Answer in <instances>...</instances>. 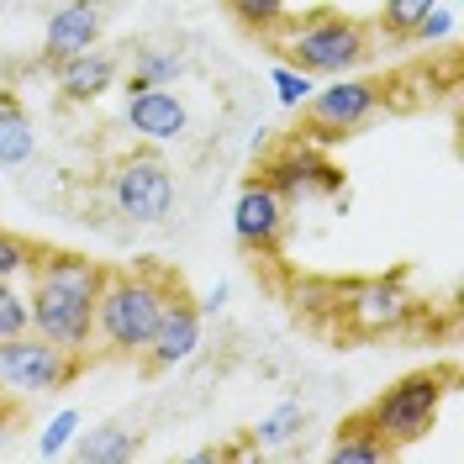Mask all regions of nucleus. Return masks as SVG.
I'll list each match as a JSON object with an SVG mask.
<instances>
[{"instance_id":"29","label":"nucleus","mask_w":464,"mask_h":464,"mask_svg":"<svg viewBox=\"0 0 464 464\" xmlns=\"http://www.w3.org/2000/svg\"><path fill=\"white\" fill-rule=\"evenodd\" d=\"M0 406H5V401H0Z\"/></svg>"},{"instance_id":"20","label":"nucleus","mask_w":464,"mask_h":464,"mask_svg":"<svg viewBox=\"0 0 464 464\" xmlns=\"http://www.w3.org/2000/svg\"><path fill=\"white\" fill-rule=\"evenodd\" d=\"M222 5H227L248 32H259V37H269V32L290 16V0H222Z\"/></svg>"},{"instance_id":"7","label":"nucleus","mask_w":464,"mask_h":464,"mask_svg":"<svg viewBox=\"0 0 464 464\" xmlns=\"http://www.w3.org/2000/svg\"><path fill=\"white\" fill-rule=\"evenodd\" d=\"M417 317V295L406 290V275H370V280H343V301L333 322L348 338H385L401 333L406 322Z\"/></svg>"},{"instance_id":"23","label":"nucleus","mask_w":464,"mask_h":464,"mask_svg":"<svg viewBox=\"0 0 464 464\" xmlns=\"http://www.w3.org/2000/svg\"><path fill=\"white\" fill-rule=\"evenodd\" d=\"M438 0H385L380 5V32L385 37H411V27L433 11Z\"/></svg>"},{"instance_id":"3","label":"nucleus","mask_w":464,"mask_h":464,"mask_svg":"<svg viewBox=\"0 0 464 464\" xmlns=\"http://www.w3.org/2000/svg\"><path fill=\"white\" fill-rule=\"evenodd\" d=\"M280 48L275 53L295 63V69H306L312 80H338V74H353L364 58L375 53L370 48V27L364 22H353L343 11H312V16H301V22H280Z\"/></svg>"},{"instance_id":"22","label":"nucleus","mask_w":464,"mask_h":464,"mask_svg":"<svg viewBox=\"0 0 464 464\" xmlns=\"http://www.w3.org/2000/svg\"><path fill=\"white\" fill-rule=\"evenodd\" d=\"M269 85H275V101H280L285 111H295V106L317 90V80H312L306 69H295V63H285V58H280V63L269 69Z\"/></svg>"},{"instance_id":"28","label":"nucleus","mask_w":464,"mask_h":464,"mask_svg":"<svg viewBox=\"0 0 464 464\" xmlns=\"http://www.w3.org/2000/svg\"><path fill=\"white\" fill-rule=\"evenodd\" d=\"M222 301H227V285H217V290H211V295H206V301H201V312H217Z\"/></svg>"},{"instance_id":"27","label":"nucleus","mask_w":464,"mask_h":464,"mask_svg":"<svg viewBox=\"0 0 464 464\" xmlns=\"http://www.w3.org/2000/svg\"><path fill=\"white\" fill-rule=\"evenodd\" d=\"M454 27H459V22H454V5H449V0H438L433 11H428L417 27H411V43H422V48H438V43H449V37H454Z\"/></svg>"},{"instance_id":"12","label":"nucleus","mask_w":464,"mask_h":464,"mask_svg":"<svg viewBox=\"0 0 464 464\" xmlns=\"http://www.w3.org/2000/svg\"><path fill=\"white\" fill-rule=\"evenodd\" d=\"M127 95V127L148 138V143H174V138H185V127H190V116H185V101L174 95L169 85H138V90H121Z\"/></svg>"},{"instance_id":"15","label":"nucleus","mask_w":464,"mask_h":464,"mask_svg":"<svg viewBox=\"0 0 464 464\" xmlns=\"http://www.w3.org/2000/svg\"><path fill=\"white\" fill-rule=\"evenodd\" d=\"M391 454H396V449L380 438V428L370 422V411L343 417V428L327 443V464H380V459H391Z\"/></svg>"},{"instance_id":"18","label":"nucleus","mask_w":464,"mask_h":464,"mask_svg":"<svg viewBox=\"0 0 464 464\" xmlns=\"http://www.w3.org/2000/svg\"><path fill=\"white\" fill-rule=\"evenodd\" d=\"M80 459L90 464H121L138 454V433L132 428H121V422H101V428H90V433H74V443H69Z\"/></svg>"},{"instance_id":"1","label":"nucleus","mask_w":464,"mask_h":464,"mask_svg":"<svg viewBox=\"0 0 464 464\" xmlns=\"http://www.w3.org/2000/svg\"><path fill=\"white\" fill-rule=\"evenodd\" d=\"M106 285V264L80 248H32L27 264V312L32 333L69 353H90L95 343V301Z\"/></svg>"},{"instance_id":"26","label":"nucleus","mask_w":464,"mask_h":464,"mask_svg":"<svg viewBox=\"0 0 464 464\" xmlns=\"http://www.w3.org/2000/svg\"><path fill=\"white\" fill-rule=\"evenodd\" d=\"M32 248H37L32 237L0 227V280H22V275H27V264H32Z\"/></svg>"},{"instance_id":"2","label":"nucleus","mask_w":464,"mask_h":464,"mask_svg":"<svg viewBox=\"0 0 464 464\" xmlns=\"http://www.w3.org/2000/svg\"><path fill=\"white\" fill-rule=\"evenodd\" d=\"M179 285L185 280L153 259L106 269V285H101V301H95V343H101V353L106 359H138L159 312L169 306V295Z\"/></svg>"},{"instance_id":"14","label":"nucleus","mask_w":464,"mask_h":464,"mask_svg":"<svg viewBox=\"0 0 464 464\" xmlns=\"http://www.w3.org/2000/svg\"><path fill=\"white\" fill-rule=\"evenodd\" d=\"M53 80H58V95H63L69 106H90V101H101L106 90L121 85V58L95 43V48H85V53L53 63Z\"/></svg>"},{"instance_id":"21","label":"nucleus","mask_w":464,"mask_h":464,"mask_svg":"<svg viewBox=\"0 0 464 464\" xmlns=\"http://www.w3.org/2000/svg\"><path fill=\"white\" fill-rule=\"evenodd\" d=\"M301 428H306V411H301L295 401H285L280 411H269L259 428H254V438H259L264 449H285V443L301 433Z\"/></svg>"},{"instance_id":"13","label":"nucleus","mask_w":464,"mask_h":464,"mask_svg":"<svg viewBox=\"0 0 464 464\" xmlns=\"http://www.w3.org/2000/svg\"><path fill=\"white\" fill-rule=\"evenodd\" d=\"M101 27H106V11L95 0H63L53 16H48V32H43V63L53 69L63 58L95 48L101 43Z\"/></svg>"},{"instance_id":"8","label":"nucleus","mask_w":464,"mask_h":464,"mask_svg":"<svg viewBox=\"0 0 464 464\" xmlns=\"http://www.w3.org/2000/svg\"><path fill=\"white\" fill-rule=\"evenodd\" d=\"M90 353H69V348L48 343L43 333H16L0 343V385H11L16 396H43V391H63L85 375Z\"/></svg>"},{"instance_id":"11","label":"nucleus","mask_w":464,"mask_h":464,"mask_svg":"<svg viewBox=\"0 0 464 464\" xmlns=\"http://www.w3.org/2000/svg\"><path fill=\"white\" fill-rule=\"evenodd\" d=\"M196 348H201V301L179 285L169 295V306L159 312V322H153L138 364H143V375H164L174 364H185Z\"/></svg>"},{"instance_id":"19","label":"nucleus","mask_w":464,"mask_h":464,"mask_svg":"<svg viewBox=\"0 0 464 464\" xmlns=\"http://www.w3.org/2000/svg\"><path fill=\"white\" fill-rule=\"evenodd\" d=\"M290 295H295V312L301 317H333L338 312V301H343V280H322V275H301L295 285H290Z\"/></svg>"},{"instance_id":"6","label":"nucleus","mask_w":464,"mask_h":464,"mask_svg":"<svg viewBox=\"0 0 464 464\" xmlns=\"http://www.w3.org/2000/svg\"><path fill=\"white\" fill-rule=\"evenodd\" d=\"M106 196H111L116 217L138 222V227H159L174 211V169L153 153V148H132V153H116L111 169H106Z\"/></svg>"},{"instance_id":"9","label":"nucleus","mask_w":464,"mask_h":464,"mask_svg":"<svg viewBox=\"0 0 464 464\" xmlns=\"http://www.w3.org/2000/svg\"><path fill=\"white\" fill-rule=\"evenodd\" d=\"M285 227H290V201L264 174H248L237 185V201H232V237H237V248L259 254V259H280Z\"/></svg>"},{"instance_id":"17","label":"nucleus","mask_w":464,"mask_h":464,"mask_svg":"<svg viewBox=\"0 0 464 464\" xmlns=\"http://www.w3.org/2000/svg\"><path fill=\"white\" fill-rule=\"evenodd\" d=\"M179 69H185V58L174 53V48H132V58L121 63V90H138V85H174L179 80Z\"/></svg>"},{"instance_id":"10","label":"nucleus","mask_w":464,"mask_h":464,"mask_svg":"<svg viewBox=\"0 0 464 464\" xmlns=\"http://www.w3.org/2000/svg\"><path fill=\"white\" fill-rule=\"evenodd\" d=\"M259 174L285 196L290 206L295 201H312V196H338L343 190V174H338V164L322 153L317 143H306V138H290V143H280L269 159L259 164Z\"/></svg>"},{"instance_id":"5","label":"nucleus","mask_w":464,"mask_h":464,"mask_svg":"<svg viewBox=\"0 0 464 464\" xmlns=\"http://www.w3.org/2000/svg\"><path fill=\"white\" fill-rule=\"evenodd\" d=\"M391 101V85L385 80H364V74H338L333 85H317L295 111H301V138L306 143H343L359 127H370Z\"/></svg>"},{"instance_id":"4","label":"nucleus","mask_w":464,"mask_h":464,"mask_svg":"<svg viewBox=\"0 0 464 464\" xmlns=\"http://www.w3.org/2000/svg\"><path fill=\"white\" fill-rule=\"evenodd\" d=\"M449 391H454V364H433V370H411L396 385H385L364 411L380 428V438L401 454L438 428V411L449 401Z\"/></svg>"},{"instance_id":"24","label":"nucleus","mask_w":464,"mask_h":464,"mask_svg":"<svg viewBox=\"0 0 464 464\" xmlns=\"http://www.w3.org/2000/svg\"><path fill=\"white\" fill-rule=\"evenodd\" d=\"M27 327H32L27 290L16 285V280H0V343L16 338V333H27Z\"/></svg>"},{"instance_id":"16","label":"nucleus","mask_w":464,"mask_h":464,"mask_svg":"<svg viewBox=\"0 0 464 464\" xmlns=\"http://www.w3.org/2000/svg\"><path fill=\"white\" fill-rule=\"evenodd\" d=\"M32 153H37V132H32L27 106H22L11 90H0V169L27 164Z\"/></svg>"},{"instance_id":"25","label":"nucleus","mask_w":464,"mask_h":464,"mask_svg":"<svg viewBox=\"0 0 464 464\" xmlns=\"http://www.w3.org/2000/svg\"><path fill=\"white\" fill-rule=\"evenodd\" d=\"M74 433H80V411L63 406L58 417H48V428H43V438H37V454H43V459H58V454L74 443Z\"/></svg>"}]
</instances>
